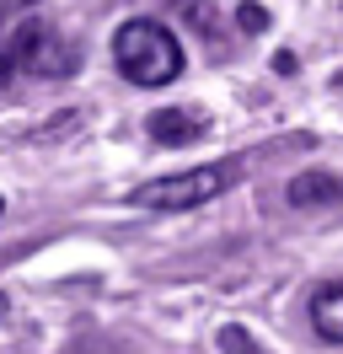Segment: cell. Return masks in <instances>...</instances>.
I'll use <instances>...</instances> for the list:
<instances>
[{"label": "cell", "mask_w": 343, "mask_h": 354, "mask_svg": "<svg viewBox=\"0 0 343 354\" xmlns=\"http://www.w3.org/2000/svg\"><path fill=\"white\" fill-rule=\"evenodd\" d=\"M113 65L134 86H167L183 75V44L161 22H124L113 32Z\"/></svg>", "instance_id": "1"}, {"label": "cell", "mask_w": 343, "mask_h": 354, "mask_svg": "<svg viewBox=\"0 0 343 354\" xmlns=\"http://www.w3.org/2000/svg\"><path fill=\"white\" fill-rule=\"evenodd\" d=\"M236 183H241V161H210V167H193V172H177V177H150L129 194V204H140V209H193V204L220 199Z\"/></svg>", "instance_id": "2"}, {"label": "cell", "mask_w": 343, "mask_h": 354, "mask_svg": "<svg viewBox=\"0 0 343 354\" xmlns=\"http://www.w3.org/2000/svg\"><path fill=\"white\" fill-rule=\"evenodd\" d=\"M210 129V118L198 108H161L150 113V140L156 145H193V140H204Z\"/></svg>", "instance_id": "3"}, {"label": "cell", "mask_w": 343, "mask_h": 354, "mask_svg": "<svg viewBox=\"0 0 343 354\" xmlns=\"http://www.w3.org/2000/svg\"><path fill=\"white\" fill-rule=\"evenodd\" d=\"M290 204L295 209H327V204H343V177L338 172H300L290 177Z\"/></svg>", "instance_id": "4"}, {"label": "cell", "mask_w": 343, "mask_h": 354, "mask_svg": "<svg viewBox=\"0 0 343 354\" xmlns=\"http://www.w3.org/2000/svg\"><path fill=\"white\" fill-rule=\"evenodd\" d=\"M48 27L43 22H21V27H11V38L0 44V97L17 86V75L27 70V54H33V44H38Z\"/></svg>", "instance_id": "5"}, {"label": "cell", "mask_w": 343, "mask_h": 354, "mask_svg": "<svg viewBox=\"0 0 343 354\" xmlns=\"http://www.w3.org/2000/svg\"><path fill=\"white\" fill-rule=\"evenodd\" d=\"M27 75H43V81H70L75 75V48L54 38V32H43L33 54H27Z\"/></svg>", "instance_id": "6"}, {"label": "cell", "mask_w": 343, "mask_h": 354, "mask_svg": "<svg viewBox=\"0 0 343 354\" xmlns=\"http://www.w3.org/2000/svg\"><path fill=\"white\" fill-rule=\"evenodd\" d=\"M311 328H317L322 344H343V279H333L311 295Z\"/></svg>", "instance_id": "7"}, {"label": "cell", "mask_w": 343, "mask_h": 354, "mask_svg": "<svg viewBox=\"0 0 343 354\" xmlns=\"http://www.w3.org/2000/svg\"><path fill=\"white\" fill-rule=\"evenodd\" d=\"M220 349H225V354H268V349H257L252 333L236 328V322H231V328H220Z\"/></svg>", "instance_id": "8"}, {"label": "cell", "mask_w": 343, "mask_h": 354, "mask_svg": "<svg viewBox=\"0 0 343 354\" xmlns=\"http://www.w3.org/2000/svg\"><path fill=\"white\" fill-rule=\"evenodd\" d=\"M236 22H241V32H263V27H268V11H263V6H241Z\"/></svg>", "instance_id": "9"}, {"label": "cell", "mask_w": 343, "mask_h": 354, "mask_svg": "<svg viewBox=\"0 0 343 354\" xmlns=\"http://www.w3.org/2000/svg\"><path fill=\"white\" fill-rule=\"evenodd\" d=\"M27 6H43V0H0V22H11V17H21Z\"/></svg>", "instance_id": "10"}, {"label": "cell", "mask_w": 343, "mask_h": 354, "mask_svg": "<svg viewBox=\"0 0 343 354\" xmlns=\"http://www.w3.org/2000/svg\"><path fill=\"white\" fill-rule=\"evenodd\" d=\"M274 70L279 75H295V54H274Z\"/></svg>", "instance_id": "11"}, {"label": "cell", "mask_w": 343, "mask_h": 354, "mask_svg": "<svg viewBox=\"0 0 343 354\" xmlns=\"http://www.w3.org/2000/svg\"><path fill=\"white\" fill-rule=\"evenodd\" d=\"M0 317H6V295H0Z\"/></svg>", "instance_id": "12"}, {"label": "cell", "mask_w": 343, "mask_h": 354, "mask_svg": "<svg viewBox=\"0 0 343 354\" xmlns=\"http://www.w3.org/2000/svg\"><path fill=\"white\" fill-rule=\"evenodd\" d=\"M0 215H6V199H0Z\"/></svg>", "instance_id": "13"}]
</instances>
